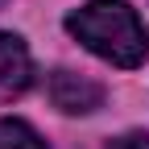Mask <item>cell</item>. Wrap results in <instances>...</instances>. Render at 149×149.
<instances>
[{
	"instance_id": "1",
	"label": "cell",
	"mask_w": 149,
	"mask_h": 149,
	"mask_svg": "<svg viewBox=\"0 0 149 149\" xmlns=\"http://www.w3.org/2000/svg\"><path fill=\"white\" fill-rule=\"evenodd\" d=\"M66 33L112 66H141L149 54L145 29L124 0H91L74 8L66 17Z\"/></svg>"
},
{
	"instance_id": "2",
	"label": "cell",
	"mask_w": 149,
	"mask_h": 149,
	"mask_svg": "<svg viewBox=\"0 0 149 149\" xmlns=\"http://www.w3.org/2000/svg\"><path fill=\"white\" fill-rule=\"evenodd\" d=\"M50 100H54V108L79 116V112H95L104 104V87L74 74V70H54L50 74Z\"/></svg>"
},
{
	"instance_id": "3",
	"label": "cell",
	"mask_w": 149,
	"mask_h": 149,
	"mask_svg": "<svg viewBox=\"0 0 149 149\" xmlns=\"http://www.w3.org/2000/svg\"><path fill=\"white\" fill-rule=\"evenodd\" d=\"M33 83V58L17 33H0V100H13Z\"/></svg>"
},
{
	"instance_id": "4",
	"label": "cell",
	"mask_w": 149,
	"mask_h": 149,
	"mask_svg": "<svg viewBox=\"0 0 149 149\" xmlns=\"http://www.w3.org/2000/svg\"><path fill=\"white\" fill-rule=\"evenodd\" d=\"M0 149H46V141L25 120H0Z\"/></svg>"
},
{
	"instance_id": "5",
	"label": "cell",
	"mask_w": 149,
	"mask_h": 149,
	"mask_svg": "<svg viewBox=\"0 0 149 149\" xmlns=\"http://www.w3.org/2000/svg\"><path fill=\"white\" fill-rule=\"evenodd\" d=\"M108 149H149V137H141V133H128V137H120V141H112Z\"/></svg>"
}]
</instances>
